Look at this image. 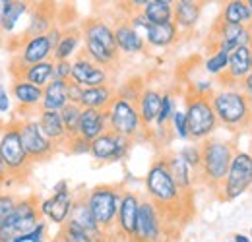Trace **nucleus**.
<instances>
[{"label":"nucleus","instance_id":"obj_1","mask_svg":"<svg viewBox=\"0 0 252 242\" xmlns=\"http://www.w3.org/2000/svg\"><path fill=\"white\" fill-rule=\"evenodd\" d=\"M146 196L165 212L167 219H183V212L192 208V194L185 192L173 179L165 153L150 165L144 177Z\"/></svg>","mask_w":252,"mask_h":242},{"label":"nucleus","instance_id":"obj_2","mask_svg":"<svg viewBox=\"0 0 252 242\" xmlns=\"http://www.w3.org/2000/svg\"><path fill=\"white\" fill-rule=\"evenodd\" d=\"M212 105L216 109L220 126L229 132L249 130L252 126V103L239 84L221 82L212 93Z\"/></svg>","mask_w":252,"mask_h":242},{"label":"nucleus","instance_id":"obj_3","mask_svg":"<svg viewBox=\"0 0 252 242\" xmlns=\"http://www.w3.org/2000/svg\"><path fill=\"white\" fill-rule=\"evenodd\" d=\"M237 151L235 142L220 138H208L202 142V167H200V184L208 186L212 192H220L225 181L233 155Z\"/></svg>","mask_w":252,"mask_h":242},{"label":"nucleus","instance_id":"obj_4","mask_svg":"<svg viewBox=\"0 0 252 242\" xmlns=\"http://www.w3.org/2000/svg\"><path fill=\"white\" fill-rule=\"evenodd\" d=\"M123 192H125L123 184H99V186H94L92 190L84 192V198L90 210L107 237H115L117 213H119Z\"/></svg>","mask_w":252,"mask_h":242},{"label":"nucleus","instance_id":"obj_5","mask_svg":"<svg viewBox=\"0 0 252 242\" xmlns=\"http://www.w3.org/2000/svg\"><path fill=\"white\" fill-rule=\"evenodd\" d=\"M0 153L8 165L12 181H24L30 175L33 161L24 148L16 119L10 122L0 121Z\"/></svg>","mask_w":252,"mask_h":242},{"label":"nucleus","instance_id":"obj_6","mask_svg":"<svg viewBox=\"0 0 252 242\" xmlns=\"http://www.w3.org/2000/svg\"><path fill=\"white\" fill-rule=\"evenodd\" d=\"M185 111H187V121H189L190 140L192 142H204L212 138L218 128L220 121L216 115V109L212 105V97L204 95H194V93H185Z\"/></svg>","mask_w":252,"mask_h":242},{"label":"nucleus","instance_id":"obj_7","mask_svg":"<svg viewBox=\"0 0 252 242\" xmlns=\"http://www.w3.org/2000/svg\"><path fill=\"white\" fill-rule=\"evenodd\" d=\"M107 117H109V130L134 140V144L150 140V128H146V124L142 122L136 103L126 101L123 97H115L107 109Z\"/></svg>","mask_w":252,"mask_h":242},{"label":"nucleus","instance_id":"obj_8","mask_svg":"<svg viewBox=\"0 0 252 242\" xmlns=\"http://www.w3.org/2000/svg\"><path fill=\"white\" fill-rule=\"evenodd\" d=\"M252 188V151L237 150L233 155L229 173L221 184L220 196L221 202H235L243 194H247Z\"/></svg>","mask_w":252,"mask_h":242},{"label":"nucleus","instance_id":"obj_9","mask_svg":"<svg viewBox=\"0 0 252 242\" xmlns=\"http://www.w3.org/2000/svg\"><path fill=\"white\" fill-rule=\"evenodd\" d=\"M41 219L43 217L39 213V202L35 196L18 198L14 212L0 225V242H14L20 235L32 231Z\"/></svg>","mask_w":252,"mask_h":242},{"label":"nucleus","instance_id":"obj_10","mask_svg":"<svg viewBox=\"0 0 252 242\" xmlns=\"http://www.w3.org/2000/svg\"><path fill=\"white\" fill-rule=\"evenodd\" d=\"M18 122V130L24 142V148L30 155L33 163H41L51 159L55 153L59 151L61 148L43 132L41 124L37 121V117L32 115H22V119H16Z\"/></svg>","mask_w":252,"mask_h":242},{"label":"nucleus","instance_id":"obj_11","mask_svg":"<svg viewBox=\"0 0 252 242\" xmlns=\"http://www.w3.org/2000/svg\"><path fill=\"white\" fill-rule=\"evenodd\" d=\"M132 146H134V140L126 138L123 134H117L113 130H107L95 140H92L90 155L97 163H123L128 159Z\"/></svg>","mask_w":252,"mask_h":242},{"label":"nucleus","instance_id":"obj_12","mask_svg":"<svg viewBox=\"0 0 252 242\" xmlns=\"http://www.w3.org/2000/svg\"><path fill=\"white\" fill-rule=\"evenodd\" d=\"M167 237V215L154 200L148 196L142 198L140 215H138V233L136 241L156 242Z\"/></svg>","mask_w":252,"mask_h":242},{"label":"nucleus","instance_id":"obj_13","mask_svg":"<svg viewBox=\"0 0 252 242\" xmlns=\"http://www.w3.org/2000/svg\"><path fill=\"white\" fill-rule=\"evenodd\" d=\"M53 51H55V45L47 33L32 35V37L22 35L16 41V47H12L14 59H12L10 66H28V64H35V62L49 60V59H53Z\"/></svg>","mask_w":252,"mask_h":242},{"label":"nucleus","instance_id":"obj_14","mask_svg":"<svg viewBox=\"0 0 252 242\" xmlns=\"http://www.w3.org/2000/svg\"><path fill=\"white\" fill-rule=\"evenodd\" d=\"M140 204H142V196L130 188H125L123 198H121V206H119V213H117L115 237L125 239V241H136Z\"/></svg>","mask_w":252,"mask_h":242},{"label":"nucleus","instance_id":"obj_15","mask_svg":"<svg viewBox=\"0 0 252 242\" xmlns=\"http://www.w3.org/2000/svg\"><path fill=\"white\" fill-rule=\"evenodd\" d=\"M241 45H252L251 43V26H231L216 20L214 28L210 31L208 47L210 49H225L235 51Z\"/></svg>","mask_w":252,"mask_h":242},{"label":"nucleus","instance_id":"obj_16","mask_svg":"<svg viewBox=\"0 0 252 242\" xmlns=\"http://www.w3.org/2000/svg\"><path fill=\"white\" fill-rule=\"evenodd\" d=\"M70 80L84 88L103 86V84H111V72H109V68L94 62L88 55L80 53L72 60V78Z\"/></svg>","mask_w":252,"mask_h":242},{"label":"nucleus","instance_id":"obj_17","mask_svg":"<svg viewBox=\"0 0 252 242\" xmlns=\"http://www.w3.org/2000/svg\"><path fill=\"white\" fill-rule=\"evenodd\" d=\"M74 200H76V194L72 192V188H66V190H61V192H53L49 198L39 202V213L49 223L61 227L70 217Z\"/></svg>","mask_w":252,"mask_h":242},{"label":"nucleus","instance_id":"obj_18","mask_svg":"<svg viewBox=\"0 0 252 242\" xmlns=\"http://www.w3.org/2000/svg\"><path fill=\"white\" fill-rule=\"evenodd\" d=\"M10 93H12V99L18 105L22 115H32V113L41 109L43 88L28 82L26 78H12Z\"/></svg>","mask_w":252,"mask_h":242},{"label":"nucleus","instance_id":"obj_19","mask_svg":"<svg viewBox=\"0 0 252 242\" xmlns=\"http://www.w3.org/2000/svg\"><path fill=\"white\" fill-rule=\"evenodd\" d=\"M115 37H117V47H119V53L123 57H136V55H146L148 53V43H146V37L142 33L134 30L128 20L121 18L117 24H115Z\"/></svg>","mask_w":252,"mask_h":242},{"label":"nucleus","instance_id":"obj_20","mask_svg":"<svg viewBox=\"0 0 252 242\" xmlns=\"http://www.w3.org/2000/svg\"><path fill=\"white\" fill-rule=\"evenodd\" d=\"M57 26V8L53 0H43L39 4H33L32 12H30V22L28 28L24 31L26 37L32 35H41V33H49L51 28Z\"/></svg>","mask_w":252,"mask_h":242},{"label":"nucleus","instance_id":"obj_21","mask_svg":"<svg viewBox=\"0 0 252 242\" xmlns=\"http://www.w3.org/2000/svg\"><path fill=\"white\" fill-rule=\"evenodd\" d=\"M146 43L150 49H159V51H167L173 49L181 37L183 31L179 30V26L175 22H165V24H150V28L146 31Z\"/></svg>","mask_w":252,"mask_h":242},{"label":"nucleus","instance_id":"obj_22","mask_svg":"<svg viewBox=\"0 0 252 242\" xmlns=\"http://www.w3.org/2000/svg\"><path fill=\"white\" fill-rule=\"evenodd\" d=\"M252 72V45H241L231 51L229 66L221 82L225 84H241Z\"/></svg>","mask_w":252,"mask_h":242},{"label":"nucleus","instance_id":"obj_23","mask_svg":"<svg viewBox=\"0 0 252 242\" xmlns=\"http://www.w3.org/2000/svg\"><path fill=\"white\" fill-rule=\"evenodd\" d=\"M107 130H109L107 111L94 109V107H82V115H80V122H78V134L82 138L92 142Z\"/></svg>","mask_w":252,"mask_h":242},{"label":"nucleus","instance_id":"obj_24","mask_svg":"<svg viewBox=\"0 0 252 242\" xmlns=\"http://www.w3.org/2000/svg\"><path fill=\"white\" fill-rule=\"evenodd\" d=\"M10 76L26 78L28 82H32L35 86L45 88L51 80H55V59L28 64V66H10Z\"/></svg>","mask_w":252,"mask_h":242},{"label":"nucleus","instance_id":"obj_25","mask_svg":"<svg viewBox=\"0 0 252 242\" xmlns=\"http://www.w3.org/2000/svg\"><path fill=\"white\" fill-rule=\"evenodd\" d=\"M68 221H72V223L80 225L82 229H86V231H88V233L94 237L95 241H105V239H107L105 231L99 227V223H97L95 215L92 213V210H90V206H88V202H86L84 194L76 196V200H74V206H72V212H70Z\"/></svg>","mask_w":252,"mask_h":242},{"label":"nucleus","instance_id":"obj_26","mask_svg":"<svg viewBox=\"0 0 252 242\" xmlns=\"http://www.w3.org/2000/svg\"><path fill=\"white\" fill-rule=\"evenodd\" d=\"M165 159H167L169 171H171L173 179L177 181V184H179L185 192L194 194V186H196V184H200V177H198V173L190 167L183 157H181V153L179 151L165 153Z\"/></svg>","mask_w":252,"mask_h":242},{"label":"nucleus","instance_id":"obj_27","mask_svg":"<svg viewBox=\"0 0 252 242\" xmlns=\"http://www.w3.org/2000/svg\"><path fill=\"white\" fill-rule=\"evenodd\" d=\"M84 49V31L82 28H64L61 41L53 51L55 60H74Z\"/></svg>","mask_w":252,"mask_h":242},{"label":"nucleus","instance_id":"obj_28","mask_svg":"<svg viewBox=\"0 0 252 242\" xmlns=\"http://www.w3.org/2000/svg\"><path fill=\"white\" fill-rule=\"evenodd\" d=\"M37 121L41 124V128H43V132L59 146V148H63L64 144L68 142V130H66V126H64V121H63V115H61V111H49V109H39L37 111Z\"/></svg>","mask_w":252,"mask_h":242},{"label":"nucleus","instance_id":"obj_29","mask_svg":"<svg viewBox=\"0 0 252 242\" xmlns=\"http://www.w3.org/2000/svg\"><path fill=\"white\" fill-rule=\"evenodd\" d=\"M204 4L206 2H202V0H198V2H175L173 4V10H175L173 22L179 26V30L183 33H192L198 28Z\"/></svg>","mask_w":252,"mask_h":242},{"label":"nucleus","instance_id":"obj_30","mask_svg":"<svg viewBox=\"0 0 252 242\" xmlns=\"http://www.w3.org/2000/svg\"><path fill=\"white\" fill-rule=\"evenodd\" d=\"M80 28L84 31V39H94L97 43L109 47L111 51H119V47H117V37H115V26H111L107 20H103V18H94V20L84 22Z\"/></svg>","mask_w":252,"mask_h":242},{"label":"nucleus","instance_id":"obj_31","mask_svg":"<svg viewBox=\"0 0 252 242\" xmlns=\"http://www.w3.org/2000/svg\"><path fill=\"white\" fill-rule=\"evenodd\" d=\"M161 99H163V91L154 88V86H146L144 91L140 93L136 105H138L140 117H142V122L146 124V128H152L156 119H158L159 109H161Z\"/></svg>","mask_w":252,"mask_h":242},{"label":"nucleus","instance_id":"obj_32","mask_svg":"<svg viewBox=\"0 0 252 242\" xmlns=\"http://www.w3.org/2000/svg\"><path fill=\"white\" fill-rule=\"evenodd\" d=\"M220 22L231 26H251L252 10L247 0H221Z\"/></svg>","mask_w":252,"mask_h":242},{"label":"nucleus","instance_id":"obj_33","mask_svg":"<svg viewBox=\"0 0 252 242\" xmlns=\"http://www.w3.org/2000/svg\"><path fill=\"white\" fill-rule=\"evenodd\" d=\"M68 82L70 80H51L45 88H43V101H41V109H49V111H61L70 103V95H68Z\"/></svg>","mask_w":252,"mask_h":242},{"label":"nucleus","instance_id":"obj_34","mask_svg":"<svg viewBox=\"0 0 252 242\" xmlns=\"http://www.w3.org/2000/svg\"><path fill=\"white\" fill-rule=\"evenodd\" d=\"M115 97H117V90H115L111 84L92 86V88H84L80 105H82V107H94V109H103V111H107Z\"/></svg>","mask_w":252,"mask_h":242},{"label":"nucleus","instance_id":"obj_35","mask_svg":"<svg viewBox=\"0 0 252 242\" xmlns=\"http://www.w3.org/2000/svg\"><path fill=\"white\" fill-rule=\"evenodd\" d=\"M82 53L88 55V57L94 62H97V64L109 68V70H111L113 66H117L119 60H121V57H123L119 51H111L109 47L97 43L94 39H84V49H82Z\"/></svg>","mask_w":252,"mask_h":242},{"label":"nucleus","instance_id":"obj_36","mask_svg":"<svg viewBox=\"0 0 252 242\" xmlns=\"http://www.w3.org/2000/svg\"><path fill=\"white\" fill-rule=\"evenodd\" d=\"M32 8H33L32 0H14L10 4V8H8L2 24H0V33L2 35H12L16 31V28H18V24L22 22V18L32 12Z\"/></svg>","mask_w":252,"mask_h":242},{"label":"nucleus","instance_id":"obj_37","mask_svg":"<svg viewBox=\"0 0 252 242\" xmlns=\"http://www.w3.org/2000/svg\"><path fill=\"white\" fill-rule=\"evenodd\" d=\"M229 57H231V53L225 49H210L208 57L202 62L204 74L214 78V80H223L227 66H229Z\"/></svg>","mask_w":252,"mask_h":242},{"label":"nucleus","instance_id":"obj_38","mask_svg":"<svg viewBox=\"0 0 252 242\" xmlns=\"http://www.w3.org/2000/svg\"><path fill=\"white\" fill-rule=\"evenodd\" d=\"M144 16L152 22V24H165V22H173L175 10L173 4L167 2H159V0H150L144 8H142Z\"/></svg>","mask_w":252,"mask_h":242},{"label":"nucleus","instance_id":"obj_39","mask_svg":"<svg viewBox=\"0 0 252 242\" xmlns=\"http://www.w3.org/2000/svg\"><path fill=\"white\" fill-rule=\"evenodd\" d=\"M59 239L64 242H95V239L86 229H82L80 225H76L72 221H66L64 225H61Z\"/></svg>","mask_w":252,"mask_h":242},{"label":"nucleus","instance_id":"obj_40","mask_svg":"<svg viewBox=\"0 0 252 242\" xmlns=\"http://www.w3.org/2000/svg\"><path fill=\"white\" fill-rule=\"evenodd\" d=\"M171 136L173 140H179V142H190V130H189V121H187V111L185 109H179L175 111L173 119H171Z\"/></svg>","mask_w":252,"mask_h":242},{"label":"nucleus","instance_id":"obj_41","mask_svg":"<svg viewBox=\"0 0 252 242\" xmlns=\"http://www.w3.org/2000/svg\"><path fill=\"white\" fill-rule=\"evenodd\" d=\"M144 88H146V84H144V78H142V76L130 78V80L123 82V84L117 88V97H123L126 101L136 103L138 97H140V93L144 91Z\"/></svg>","mask_w":252,"mask_h":242},{"label":"nucleus","instance_id":"obj_42","mask_svg":"<svg viewBox=\"0 0 252 242\" xmlns=\"http://www.w3.org/2000/svg\"><path fill=\"white\" fill-rule=\"evenodd\" d=\"M64 126L68 130V136H76L78 134V122H80V115H82V105L80 103H68L66 107L61 109Z\"/></svg>","mask_w":252,"mask_h":242},{"label":"nucleus","instance_id":"obj_43","mask_svg":"<svg viewBox=\"0 0 252 242\" xmlns=\"http://www.w3.org/2000/svg\"><path fill=\"white\" fill-rule=\"evenodd\" d=\"M179 153H181V157L189 163L190 167L198 173V177H200V167H202V144L190 140V144L183 146V148L179 150Z\"/></svg>","mask_w":252,"mask_h":242},{"label":"nucleus","instance_id":"obj_44","mask_svg":"<svg viewBox=\"0 0 252 242\" xmlns=\"http://www.w3.org/2000/svg\"><path fill=\"white\" fill-rule=\"evenodd\" d=\"M47 235H49V221L47 219H41L32 231L20 235L14 242H43L47 241Z\"/></svg>","mask_w":252,"mask_h":242},{"label":"nucleus","instance_id":"obj_45","mask_svg":"<svg viewBox=\"0 0 252 242\" xmlns=\"http://www.w3.org/2000/svg\"><path fill=\"white\" fill-rule=\"evenodd\" d=\"M64 150L70 153V155H90L92 151V142L82 138L80 134L76 136H70L68 142L64 144Z\"/></svg>","mask_w":252,"mask_h":242},{"label":"nucleus","instance_id":"obj_46","mask_svg":"<svg viewBox=\"0 0 252 242\" xmlns=\"http://www.w3.org/2000/svg\"><path fill=\"white\" fill-rule=\"evenodd\" d=\"M218 90V86H216V82H214V78H206V80H194V82H190L189 86V93H194V95H204V97H212V93Z\"/></svg>","mask_w":252,"mask_h":242},{"label":"nucleus","instance_id":"obj_47","mask_svg":"<svg viewBox=\"0 0 252 242\" xmlns=\"http://www.w3.org/2000/svg\"><path fill=\"white\" fill-rule=\"evenodd\" d=\"M16 204H18V196H14L12 192H0V225L14 212Z\"/></svg>","mask_w":252,"mask_h":242},{"label":"nucleus","instance_id":"obj_48","mask_svg":"<svg viewBox=\"0 0 252 242\" xmlns=\"http://www.w3.org/2000/svg\"><path fill=\"white\" fill-rule=\"evenodd\" d=\"M126 20H128V24L134 28V30L138 31V33H142V35H146V31L150 28V20L144 16V12L142 10H134V12H130L128 16H126Z\"/></svg>","mask_w":252,"mask_h":242},{"label":"nucleus","instance_id":"obj_49","mask_svg":"<svg viewBox=\"0 0 252 242\" xmlns=\"http://www.w3.org/2000/svg\"><path fill=\"white\" fill-rule=\"evenodd\" d=\"M12 93H10V88H6L4 84H0V117H6L12 113Z\"/></svg>","mask_w":252,"mask_h":242},{"label":"nucleus","instance_id":"obj_50","mask_svg":"<svg viewBox=\"0 0 252 242\" xmlns=\"http://www.w3.org/2000/svg\"><path fill=\"white\" fill-rule=\"evenodd\" d=\"M55 78L70 80L72 78V60H55Z\"/></svg>","mask_w":252,"mask_h":242},{"label":"nucleus","instance_id":"obj_51","mask_svg":"<svg viewBox=\"0 0 252 242\" xmlns=\"http://www.w3.org/2000/svg\"><path fill=\"white\" fill-rule=\"evenodd\" d=\"M82 93H84V86L76 84V82H68V95H70V101L72 103H80L82 101Z\"/></svg>","mask_w":252,"mask_h":242},{"label":"nucleus","instance_id":"obj_52","mask_svg":"<svg viewBox=\"0 0 252 242\" xmlns=\"http://www.w3.org/2000/svg\"><path fill=\"white\" fill-rule=\"evenodd\" d=\"M10 182H12V177H10L8 165H6V161H4V157L0 153V186L2 184H10Z\"/></svg>","mask_w":252,"mask_h":242},{"label":"nucleus","instance_id":"obj_53","mask_svg":"<svg viewBox=\"0 0 252 242\" xmlns=\"http://www.w3.org/2000/svg\"><path fill=\"white\" fill-rule=\"evenodd\" d=\"M148 2H150V0H128L126 4H123V6H126L125 16H128V14H130V12H134V10H142Z\"/></svg>","mask_w":252,"mask_h":242},{"label":"nucleus","instance_id":"obj_54","mask_svg":"<svg viewBox=\"0 0 252 242\" xmlns=\"http://www.w3.org/2000/svg\"><path fill=\"white\" fill-rule=\"evenodd\" d=\"M239 86L243 88V91L247 93V97L251 99V103H252V72L245 78V80H243V82H241V84H239Z\"/></svg>","mask_w":252,"mask_h":242},{"label":"nucleus","instance_id":"obj_55","mask_svg":"<svg viewBox=\"0 0 252 242\" xmlns=\"http://www.w3.org/2000/svg\"><path fill=\"white\" fill-rule=\"evenodd\" d=\"M12 2L14 0H0V24H2V20H4V16H6V12H8Z\"/></svg>","mask_w":252,"mask_h":242},{"label":"nucleus","instance_id":"obj_56","mask_svg":"<svg viewBox=\"0 0 252 242\" xmlns=\"http://www.w3.org/2000/svg\"><path fill=\"white\" fill-rule=\"evenodd\" d=\"M231 241H233V242H252V237H251V235L237 233V235H233V237H231Z\"/></svg>","mask_w":252,"mask_h":242},{"label":"nucleus","instance_id":"obj_57","mask_svg":"<svg viewBox=\"0 0 252 242\" xmlns=\"http://www.w3.org/2000/svg\"><path fill=\"white\" fill-rule=\"evenodd\" d=\"M113 2H117V4H119V6H123V4H126V2H128V0H113Z\"/></svg>","mask_w":252,"mask_h":242},{"label":"nucleus","instance_id":"obj_58","mask_svg":"<svg viewBox=\"0 0 252 242\" xmlns=\"http://www.w3.org/2000/svg\"><path fill=\"white\" fill-rule=\"evenodd\" d=\"M159 2H167V4H175L177 0H159Z\"/></svg>","mask_w":252,"mask_h":242},{"label":"nucleus","instance_id":"obj_59","mask_svg":"<svg viewBox=\"0 0 252 242\" xmlns=\"http://www.w3.org/2000/svg\"><path fill=\"white\" fill-rule=\"evenodd\" d=\"M177 2H198V0H177ZM204 2V0H202Z\"/></svg>","mask_w":252,"mask_h":242},{"label":"nucleus","instance_id":"obj_60","mask_svg":"<svg viewBox=\"0 0 252 242\" xmlns=\"http://www.w3.org/2000/svg\"><path fill=\"white\" fill-rule=\"evenodd\" d=\"M249 2V6H251V10H252V0H247Z\"/></svg>","mask_w":252,"mask_h":242},{"label":"nucleus","instance_id":"obj_61","mask_svg":"<svg viewBox=\"0 0 252 242\" xmlns=\"http://www.w3.org/2000/svg\"><path fill=\"white\" fill-rule=\"evenodd\" d=\"M251 43H252V24H251Z\"/></svg>","mask_w":252,"mask_h":242},{"label":"nucleus","instance_id":"obj_62","mask_svg":"<svg viewBox=\"0 0 252 242\" xmlns=\"http://www.w3.org/2000/svg\"><path fill=\"white\" fill-rule=\"evenodd\" d=\"M251 237H252V229H251Z\"/></svg>","mask_w":252,"mask_h":242},{"label":"nucleus","instance_id":"obj_63","mask_svg":"<svg viewBox=\"0 0 252 242\" xmlns=\"http://www.w3.org/2000/svg\"><path fill=\"white\" fill-rule=\"evenodd\" d=\"M204 2H210V0H204Z\"/></svg>","mask_w":252,"mask_h":242}]
</instances>
